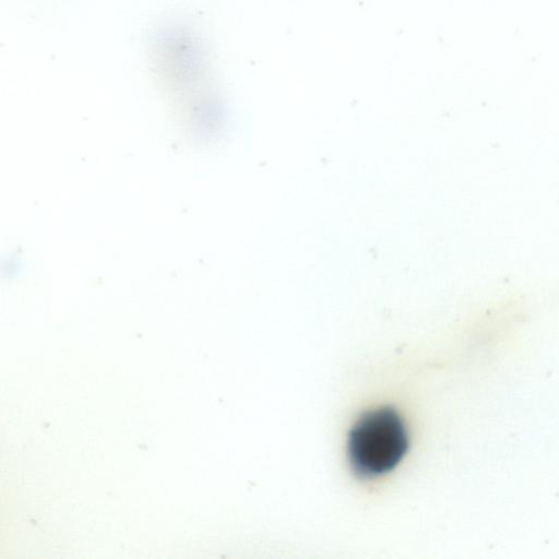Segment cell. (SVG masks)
I'll use <instances>...</instances> for the list:
<instances>
[{"label":"cell","instance_id":"obj_1","mask_svg":"<svg viewBox=\"0 0 559 559\" xmlns=\"http://www.w3.org/2000/svg\"><path fill=\"white\" fill-rule=\"evenodd\" d=\"M408 448V428L392 406H379L365 412L347 435L349 466L358 478L365 480L377 479L394 471Z\"/></svg>","mask_w":559,"mask_h":559}]
</instances>
